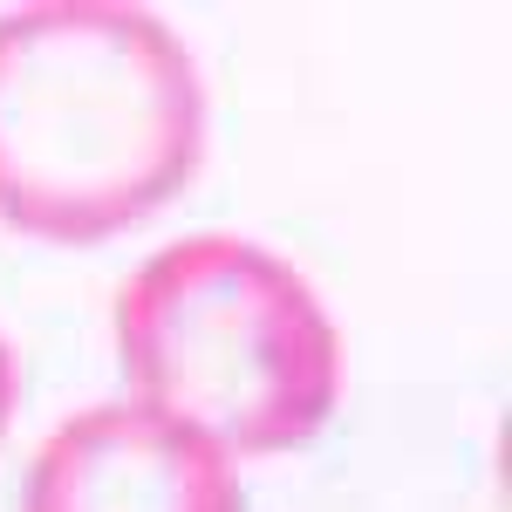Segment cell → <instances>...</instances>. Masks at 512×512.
<instances>
[{
  "instance_id": "6da1fadb",
  "label": "cell",
  "mask_w": 512,
  "mask_h": 512,
  "mask_svg": "<svg viewBox=\"0 0 512 512\" xmlns=\"http://www.w3.org/2000/svg\"><path fill=\"white\" fill-rule=\"evenodd\" d=\"M205 164V82L151 7L41 0L0 14V226L96 246Z\"/></svg>"
},
{
  "instance_id": "277c9868",
  "label": "cell",
  "mask_w": 512,
  "mask_h": 512,
  "mask_svg": "<svg viewBox=\"0 0 512 512\" xmlns=\"http://www.w3.org/2000/svg\"><path fill=\"white\" fill-rule=\"evenodd\" d=\"M14 410H21V362H14L7 335H0V437H7V424H14Z\"/></svg>"
},
{
  "instance_id": "7a4b0ae2",
  "label": "cell",
  "mask_w": 512,
  "mask_h": 512,
  "mask_svg": "<svg viewBox=\"0 0 512 512\" xmlns=\"http://www.w3.org/2000/svg\"><path fill=\"white\" fill-rule=\"evenodd\" d=\"M117 355L137 403L226 458H274L321 437L349 369L315 280L239 233L144 253L117 287Z\"/></svg>"
},
{
  "instance_id": "3957f363",
  "label": "cell",
  "mask_w": 512,
  "mask_h": 512,
  "mask_svg": "<svg viewBox=\"0 0 512 512\" xmlns=\"http://www.w3.org/2000/svg\"><path fill=\"white\" fill-rule=\"evenodd\" d=\"M21 512H246L233 458L151 403H89L28 458Z\"/></svg>"
}]
</instances>
